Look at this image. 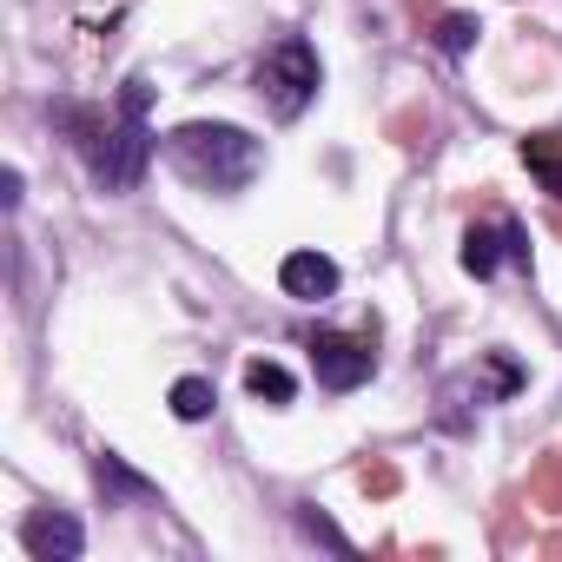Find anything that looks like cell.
Here are the masks:
<instances>
[{
    "label": "cell",
    "mask_w": 562,
    "mask_h": 562,
    "mask_svg": "<svg viewBox=\"0 0 562 562\" xmlns=\"http://www.w3.org/2000/svg\"><path fill=\"white\" fill-rule=\"evenodd\" d=\"M146 100H153V87H146V80H126L120 113H106V106H80V100L54 106L60 133H67V139H74V153L87 159V172H93V186H100V192H133V186L146 179V166H153Z\"/></svg>",
    "instance_id": "1"
},
{
    "label": "cell",
    "mask_w": 562,
    "mask_h": 562,
    "mask_svg": "<svg viewBox=\"0 0 562 562\" xmlns=\"http://www.w3.org/2000/svg\"><path fill=\"white\" fill-rule=\"evenodd\" d=\"M172 166L205 186V192H245L258 172H265V146L245 133V126H225V120H186L172 139H166Z\"/></svg>",
    "instance_id": "2"
},
{
    "label": "cell",
    "mask_w": 562,
    "mask_h": 562,
    "mask_svg": "<svg viewBox=\"0 0 562 562\" xmlns=\"http://www.w3.org/2000/svg\"><path fill=\"white\" fill-rule=\"evenodd\" d=\"M251 80H258V100H265L271 120H299V113L318 100L325 67H318V47H312L305 34H285L278 47H265V60H258Z\"/></svg>",
    "instance_id": "3"
},
{
    "label": "cell",
    "mask_w": 562,
    "mask_h": 562,
    "mask_svg": "<svg viewBox=\"0 0 562 562\" xmlns=\"http://www.w3.org/2000/svg\"><path fill=\"white\" fill-rule=\"evenodd\" d=\"M312 371H318V384H325V391H358V384H371L378 351H371V338L318 331V338H312Z\"/></svg>",
    "instance_id": "4"
},
{
    "label": "cell",
    "mask_w": 562,
    "mask_h": 562,
    "mask_svg": "<svg viewBox=\"0 0 562 562\" xmlns=\"http://www.w3.org/2000/svg\"><path fill=\"white\" fill-rule=\"evenodd\" d=\"M503 258L529 265V232H522L516 218H496V225H470V232H463V271H470V278H490Z\"/></svg>",
    "instance_id": "5"
},
{
    "label": "cell",
    "mask_w": 562,
    "mask_h": 562,
    "mask_svg": "<svg viewBox=\"0 0 562 562\" xmlns=\"http://www.w3.org/2000/svg\"><path fill=\"white\" fill-rule=\"evenodd\" d=\"M21 542H27L34 562H74V555L87 549V529H80L67 509H34V516L21 522Z\"/></svg>",
    "instance_id": "6"
},
{
    "label": "cell",
    "mask_w": 562,
    "mask_h": 562,
    "mask_svg": "<svg viewBox=\"0 0 562 562\" xmlns=\"http://www.w3.org/2000/svg\"><path fill=\"white\" fill-rule=\"evenodd\" d=\"M278 285H285V299L318 305V299H331V292H338V265H331L325 251H292L285 265H278Z\"/></svg>",
    "instance_id": "7"
},
{
    "label": "cell",
    "mask_w": 562,
    "mask_h": 562,
    "mask_svg": "<svg viewBox=\"0 0 562 562\" xmlns=\"http://www.w3.org/2000/svg\"><path fill=\"white\" fill-rule=\"evenodd\" d=\"M522 166L542 179L549 199H562V133H529L522 139Z\"/></svg>",
    "instance_id": "8"
},
{
    "label": "cell",
    "mask_w": 562,
    "mask_h": 562,
    "mask_svg": "<svg viewBox=\"0 0 562 562\" xmlns=\"http://www.w3.org/2000/svg\"><path fill=\"white\" fill-rule=\"evenodd\" d=\"M245 391H251L258 404H292V397H299V378H292L285 364H271V358H251V364H245Z\"/></svg>",
    "instance_id": "9"
},
{
    "label": "cell",
    "mask_w": 562,
    "mask_h": 562,
    "mask_svg": "<svg viewBox=\"0 0 562 562\" xmlns=\"http://www.w3.org/2000/svg\"><path fill=\"white\" fill-rule=\"evenodd\" d=\"M93 483H100L106 496H133V503H153V496H159V490H153L146 476H133L113 450H100V457H93Z\"/></svg>",
    "instance_id": "10"
},
{
    "label": "cell",
    "mask_w": 562,
    "mask_h": 562,
    "mask_svg": "<svg viewBox=\"0 0 562 562\" xmlns=\"http://www.w3.org/2000/svg\"><path fill=\"white\" fill-rule=\"evenodd\" d=\"M212 404H218V391H212L205 378H179V384H172V417H179V424H205Z\"/></svg>",
    "instance_id": "11"
},
{
    "label": "cell",
    "mask_w": 562,
    "mask_h": 562,
    "mask_svg": "<svg viewBox=\"0 0 562 562\" xmlns=\"http://www.w3.org/2000/svg\"><path fill=\"white\" fill-rule=\"evenodd\" d=\"M299 529H305L312 542H325V549H338V555H351V549H358V542H351V536H345V529H338V522H331L325 509H318V503H299Z\"/></svg>",
    "instance_id": "12"
},
{
    "label": "cell",
    "mask_w": 562,
    "mask_h": 562,
    "mask_svg": "<svg viewBox=\"0 0 562 562\" xmlns=\"http://www.w3.org/2000/svg\"><path fill=\"white\" fill-rule=\"evenodd\" d=\"M437 47H443V54H470V47H476V21H470V14H443V21H437Z\"/></svg>",
    "instance_id": "13"
},
{
    "label": "cell",
    "mask_w": 562,
    "mask_h": 562,
    "mask_svg": "<svg viewBox=\"0 0 562 562\" xmlns=\"http://www.w3.org/2000/svg\"><path fill=\"white\" fill-rule=\"evenodd\" d=\"M364 490H378V496H391V490H397V470H384V463H378V470H364Z\"/></svg>",
    "instance_id": "14"
},
{
    "label": "cell",
    "mask_w": 562,
    "mask_h": 562,
    "mask_svg": "<svg viewBox=\"0 0 562 562\" xmlns=\"http://www.w3.org/2000/svg\"><path fill=\"white\" fill-rule=\"evenodd\" d=\"M0 199H8V212L21 205V172H14V166H8V172H0Z\"/></svg>",
    "instance_id": "15"
},
{
    "label": "cell",
    "mask_w": 562,
    "mask_h": 562,
    "mask_svg": "<svg viewBox=\"0 0 562 562\" xmlns=\"http://www.w3.org/2000/svg\"><path fill=\"white\" fill-rule=\"evenodd\" d=\"M542 490H549V496H555V503H562V457H555V463H549V476H542Z\"/></svg>",
    "instance_id": "16"
}]
</instances>
